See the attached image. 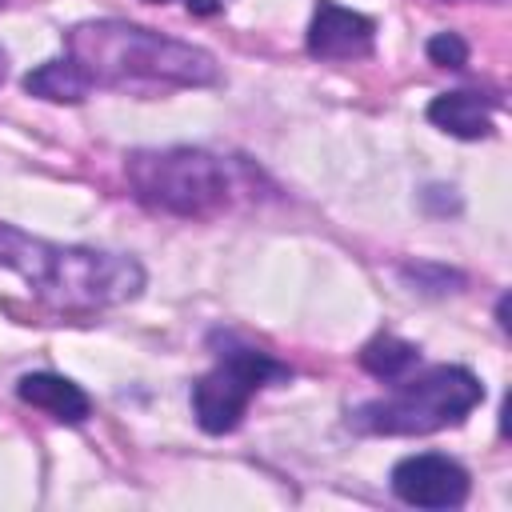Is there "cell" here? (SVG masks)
Masks as SVG:
<instances>
[{"label": "cell", "mask_w": 512, "mask_h": 512, "mask_svg": "<svg viewBox=\"0 0 512 512\" xmlns=\"http://www.w3.org/2000/svg\"><path fill=\"white\" fill-rule=\"evenodd\" d=\"M64 56L92 88L160 96L172 88H208L220 80L212 52L160 36L128 20H84L68 28Z\"/></svg>", "instance_id": "6da1fadb"}, {"label": "cell", "mask_w": 512, "mask_h": 512, "mask_svg": "<svg viewBox=\"0 0 512 512\" xmlns=\"http://www.w3.org/2000/svg\"><path fill=\"white\" fill-rule=\"evenodd\" d=\"M0 264L12 268L36 300L60 312H100L128 304L144 292V268L132 256L52 244L0 220Z\"/></svg>", "instance_id": "7a4b0ae2"}, {"label": "cell", "mask_w": 512, "mask_h": 512, "mask_svg": "<svg viewBox=\"0 0 512 512\" xmlns=\"http://www.w3.org/2000/svg\"><path fill=\"white\" fill-rule=\"evenodd\" d=\"M132 196L164 216L208 220L236 204L244 192V168L208 148H140L124 164Z\"/></svg>", "instance_id": "3957f363"}, {"label": "cell", "mask_w": 512, "mask_h": 512, "mask_svg": "<svg viewBox=\"0 0 512 512\" xmlns=\"http://www.w3.org/2000/svg\"><path fill=\"white\" fill-rule=\"evenodd\" d=\"M480 400L484 384L468 368L440 364L420 376H400L388 396L360 404L352 412V428L372 436H428L464 424Z\"/></svg>", "instance_id": "277c9868"}, {"label": "cell", "mask_w": 512, "mask_h": 512, "mask_svg": "<svg viewBox=\"0 0 512 512\" xmlns=\"http://www.w3.org/2000/svg\"><path fill=\"white\" fill-rule=\"evenodd\" d=\"M288 376H292V368L280 364L276 356H268L260 348H248V344H236V340H224V348L216 352V368L204 372L192 388L196 424L208 436H224V432L240 428V420L248 412V400L260 388L280 384Z\"/></svg>", "instance_id": "5b68a950"}, {"label": "cell", "mask_w": 512, "mask_h": 512, "mask_svg": "<svg viewBox=\"0 0 512 512\" xmlns=\"http://www.w3.org/2000/svg\"><path fill=\"white\" fill-rule=\"evenodd\" d=\"M392 492L412 508H460L468 500V472L440 452L404 456L392 468Z\"/></svg>", "instance_id": "8992f818"}, {"label": "cell", "mask_w": 512, "mask_h": 512, "mask_svg": "<svg viewBox=\"0 0 512 512\" xmlns=\"http://www.w3.org/2000/svg\"><path fill=\"white\" fill-rule=\"evenodd\" d=\"M372 44H376V24L364 12L320 0L308 24V52L316 60H356V56H368Z\"/></svg>", "instance_id": "52a82bcc"}, {"label": "cell", "mask_w": 512, "mask_h": 512, "mask_svg": "<svg viewBox=\"0 0 512 512\" xmlns=\"http://www.w3.org/2000/svg\"><path fill=\"white\" fill-rule=\"evenodd\" d=\"M16 396L40 412H48L56 424H84L92 416V400L80 392V384H72L68 376L56 372H28L16 384Z\"/></svg>", "instance_id": "ba28073f"}, {"label": "cell", "mask_w": 512, "mask_h": 512, "mask_svg": "<svg viewBox=\"0 0 512 512\" xmlns=\"http://www.w3.org/2000/svg\"><path fill=\"white\" fill-rule=\"evenodd\" d=\"M492 112H496V96L484 92H444L428 104V120L460 140H484L492 132Z\"/></svg>", "instance_id": "9c48e42d"}, {"label": "cell", "mask_w": 512, "mask_h": 512, "mask_svg": "<svg viewBox=\"0 0 512 512\" xmlns=\"http://www.w3.org/2000/svg\"><path fill=\"white\" fill-rule=\"evenodd\" d=\"M24 92H32V96H40V100H52V104H80V100L88 96V84H84V76L72 68V60L60 56V60H48V64L32 68V72L24 76Z\"/></svg>", "instance_id": "30bf717a"}, {"label": "cell", "mask_w": 512, "mask_h": 512, "mask_svg": "<svg viewBox=\"0 0 512 512\" xmlns=\"http://www.w3.org/2000/svg\"><path fill=\"white\" fill-rule=\"evenodd\" d=\"M416 360H420L416 344H408V340H400L392 332H380L360 348V368L372 372L376 380H400V376H408L416 368Z\"/></svg>", "instance_id": "8fae6325"}, {"label": "cell", "mask_w": 512, "mask_h": 512, "mask_svg": "<svg viewBox=\"0 0 512 512\" xmlns=\"http://www.w3.org/2000/svg\"><path fill=\"white\" fill-rule=\"evenodd\" d=\"M428 60L440 68H464L468 64V44L456 32H436L428 40Z\"/></svg>", "instance_id": "7c38bea8"}, {"label": "cell", "mask_w": 512, "mask_h": 512, "mask_svg": "<svg viewBox=\"0 0 512 512\" xmlns=\"http://www.w3.org/2000/svg\"><path fill=\"white\" fill-rule=\"evenodd\" d=\"M188 4V12H196V16H216L220 8H224V0H184Z\"/></svg>", "instance_id": "4fadbf2b"}, {"label": "cell", "mask_w": 512, "mask_h": 512, "mask_svg": "<svg viewBox=\"0 0 512 512\" xmlns=\"http://www.w3.org/2000/svg\"><path fill=\"white\" fill-rule=\"evenodd\" d=\"M4 76H8V56H4V48H0V84H4Z\"/></svg>", "instance_id": "5bb4252c"}, {"label": "cell", "mask_w": 512, "mask_h": 512, "mask_svg": "<svg viewBox=\"0 0 512 512\" xmlns=\"http://www.w3.org/2000/svg\"><path fill=\"white\" fill-rule=\"evenodd\" d=\"M144 4H164V0H144Z\"/></svg>", "instance_id": "9a60e30c"}, {"label": "cell", "mask_w": 512, "mask_h": 512, "mask_svg": "<svg viewBox=\"0 0 512 512\" xmlns=\"http://www.w3.org/2000/svg\"><path fill=\"white\" fill-rule=\"evenodd\" d=\"M0 4H4V0H0Z\"/></svg>", "instance_id": "2e32d148"}]
</instances>
